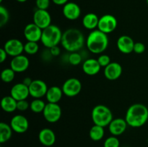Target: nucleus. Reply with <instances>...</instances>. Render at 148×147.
Returning a JSON list of instances; mask_svg holds the SVG:
<instances>
[{"label":"nucleus","mask_w":148,"mask_h":147,"mask_svg":"<svg viewBox=\"0 0 148 147\" xmlns=\"http://www.w3.org/2000/svg\"><path fill=\"white\" fill-rule=\"evenodd\" d=\"M124 119L130 127L143 126L148 120V108L143 104H134L128 108Z\"/></svg>","instance_id":"f257e3e1"},{"label":"nucleus","mask_w":148,"mask_h":147,"mask_svg":"<svg viewBox=\"0 0 148 147\" xmlns=\"http://www.w3.org/2000/svg\"><path fill=\"white\" fill-rule=\"evenodd\" d=\"M61 44L69 53L77 52L84 46L85 37L82 32L77 29H68L62 35Z\"/></svg>","instance_id":"f03ea898"},{"label":"nucleus","mask_w":148,"mask_h":147,"mask_svg":"<svg viewBox=\"0 0 148 147\" xmlns=\"http://www.w3.org/2000/svg\"><path fill=\"white\" fill-rule=\"evenodd\" d=\"M107 34L97 30H92L87 37V48L90 52L94 54H100L105 51L108 46Z\"/></svg>","instance_id":"7ed1b4c3"},{"label":"nucleus","mask_w":148,"mask_h":147,"mask_svg":"<svg viewBox=\"0 0 148 147\" xmlns=\"http://www.w3.org/2000/svg\"><path fill=\"white\" fill-rule=\"evenodd\" d=\"M62 35L63 33L58 26L51 24L43 30L40 41L45 47L51 48L61 43Z\"/></svg>","instance_id":"20e7f679"},{"label":"nucleus","mask_w":148,"mask_h":147,"mask_svg":"<svg viewBox=\"0 0 148 147\" xmlns=\"http://www.w3.org/2000/svg\"><path fill=\"white\" fill-rule=\"evenodd\" d=\"M91 117L94 125H100L103 128L108 126L110 122L114 119L110 108L103 105H96L92 109Z\"/></svg>","instance_id":"39448f33"},{"label":"nucleus","mask_w":148,"mask_h":147,"mask_svg":"<svg viewBox=\"0 0 148 147\" xmlns=\"http://www.w3.org/2000/svg\"><path fill=\"white\" fill-rule=\"evenodd\" d=\"M45 120L51 123L58 122L62 117V108L58 103H46L43 111Z\"/></svg>","instance_id":"423d86ee"},{"label":"nucleus","mask_w":148,"mask_h":147,"mask_svg":"<svg viewBox=\"0 0 148 147\" xmlns=\"http://www.w3.org/2000/svg\"><path fill=\"white\" fill-rule=\"evenodd\" d=\"M62 89L64 95L69 97H73L80 93L82 83L77 78H69L64 82Z\"/></svg>","instance_id":"0eeeda50"},{"label":"nucleus","mask_w":148,"mask_h":147,"mask_svg":"<svg viewBox=\"0 0 148 147\" xmlns=\"http://www.w3.org/2000/svg\"><path fill=\"white\" fill-rule=\"evenodd\" d=\"M118 22L116 18L111 14H104L99 18L98 29L108 35L116 29Z\"/></svg>","instance_id":"6e6552de"},{"label":"nucleus","mask_w":148,"mask_h":147,"mask_svg":"<svg viewBox=\"0 0 148 147\" xmlns=\"http://www.w3.org/2000/svg\"><path fill=\"white\" fill-rule=\"evenodd\" d=\"M48 89L49 88L46 82L40 79H35L29 86L30 96L34 99H41L46 96Z\"/></svg>","instance_id":"1a4fd4ad"},{"label":"nucleus","mask_w":148,"mask_h":147,"mask_svg":"<svg viewBox=\"0 0 148 147\" xmlns=\"http://www.w3.org/2000/svg\"><path fill=\"white\" fill-rule=\"evenodd\" d=\"M33 23L42 30L51 24V17L47 10L37 9L33 14Z\"/></svg>","instance_id":"9d476101"},{"label":"nucleus","mask_w":148,"mask_h":147,"mask_svg":"<svg viewBox=\"0 0 148 147\" xmlns=\"http://www.w3.org/2000/svg\"><path fill=\"white\" fill-rule=\"evenodd\" d=\"M3 48L5 50L8 56L15 57L21 55L24 51V45L18 39L12 38L8 40L4 43Z\"/></svg>","instance_id":"9b49d317"},{"label":"nucleus","mask_w":148,"mask_h":147,"mask_svg":"<svg viewBox=\"0 0 148 147\" xmlns=\"http://www.w3.org/2000/svg\"><path fill=\"white\" fill-rule=\"evenodd\" d=\"M10 125L13 131L17 133H23L29 128L28 120L22 115H16L12 117Z\"/></svg>","instance_id":"f8f14e48"},{"label":"nucleus","mask_w":148,"mask_h":147,"mask_svg":"<svg viewBox=\"0 0 148 147\" xmlns=\"http://www.w3.org/2000/svg\"><path fill=\"white\" fill-rule=\"evenodd\" d=\"M42 32H43V30L33 22L27 24L25 26V27L24 28V31H23V34L27 41L37 42L38 43L41 39Z\"/></svg>","instance_id":"ddd939ff"},{"label":"nucleus","mask_w":148,"mask_h":147,"mask_svg":"<svg viewBox=\"0 0 148 147\" xmlns=\"http://www.w3.org/2000/svg\"><path fill=\"white\" fill-rule=\"evenodd\" d=\"M30 65V61L27 56L21 54L12 57L10 61V68L16 73H21L27 70Z\"/></svg>","instance_id":"4468645a"},{"label":"nucleus","mask_w":148,"mask_h":147,"mask_svg":"<svg viewBox=\"0 0 148 147\" xmlns=\"http://www.w3.org/2000/svg\"><path fill=\"white\" fill-rule=\"evenodd\" d=\"M10 95L17 101L26 99L30 95L29 87L23 82L16 84L12 87Z\"/></svg>","instance_id":"2eb2a0df"},{"label":"nucleus","mask_w":148,"mask_h":147,"mask_svg":"<svg viewBox=\"0 0 148 147\" xmlns=\"http://www.w3.org/2000/svg\"><path fill=\"white\" fill-rule=\"evenodd\" d=\"M122 66L117 62H111L109 65L104 68V75L110 81L118 79L122 74Z\"/></svg>","instance_id":"dca6fc26"},{"label":"nucleus","mask_w":148,"mask_h":147,"mask_svg":"<svg viewBox=\"0 0 148 147\" xmlns=\"http://www.w3.org/2000/svg\"><path fill=\"white\" fill-rule=\"evenodd\" d=\"M134 41L128 35H121L117 40V48L119 50L124 54H129L134 51Z\"/></svg>","instance_id":"f3484780"},{"label":"nucleus","mask_w":148,"mask_h":147,"mask_svg":"<svg viewBox=\"0 0 148 147\" xmlns=\"http://www.w3.org/2000/svg\"><path fill=\"white\" fill-rule=\"evenodd\" d=\"M127 125L128 124L125 119L119 118H115V119H113L112 121L110 122L108 125V130L112 135L118 136L125 132Z\"/></svg>","instance_id":"a211bd4d"},{"label":"nucleus","mask_w":148,"mask_h":147,"mask_svg":"<svg viewBox=\"0 0 148 147\" xmlns=\"http://www.w3.org/2000/svg\"><path fill=\"white\" fill-rule=\"evenodd\" d=\"M63 14L69 20H75L81 14V9L77 4L75 2H67L64 5Z\"/></svg>","instance_id":"6ab92c4d"},{"label":"nucleus","mask_w":148,"mask_h":147,"mask_svg":"<svg viewBox=\"0 0 148 147\" xmlns=\"http://www.w3.org/2000/svg\"><path fill=\"white\" fill-rule=\"evenodd\" d=\"M38 140L42 145L45 146H51L56 141V135L50 128H43L39 132Z\"/></svg>","instance_id":"aec40b11"},{"label":"nucleus","mask_w":148,"mask_h":147,"mask_svg":"<svg viewBox=\"0 0 148 147\" xmlns=\"http://www.w3.org/2000/svg\"><path fill=\"white\" fill-rule=\"evenodd\" d=\"M101 66L98 60L95 59H88L82 63V70L84 73L89 76H94L100 72Z\"/></svg>","instance_id":"412c9836"},{"label":"nucleus","mask_w":148,"mask_h":147,"mask_svg":"<svg viewBox=\"0 0 148 147\" xmlns=\"http://www.w3.org/2000/svg\"><path fill=\"white\" fill-rule=\"evenodd\" d=\"M64 93L62 88L57 86H53L49 88L46 95L48 102L50 103H58L62 99Z\"/></svg>","instance_id":"4be33fe9"},{"label":"nucleus","mask_w":148,"mask_h":147,"mask_svg":"<svg viewBox=\"0 0 148 147\" xmlns=\"http://www.w3.org/2000/svg\"><path fill=\"white\" fill-rule=\"evenodd\" d=\"M99 17L94 13L86 14L82 18V24L84 27L90 30H94L98 27Z\"/></svg>","instance_id":"5701e85b"},{"label":"nucleus","mask_w":148,"mask_h":147,"mask_svg":"<svg viewBox=\"0 0 148 147\" xmlns=\"http://www.w3.org/2000/svg\"><path fill=\"white\" fill-rule=\"evenodd\" d=\"M17 101L11 95L5 96L1 99V109L6 112H13L17 110Z\"/></svg>","instance_id":"b1692460"},{"label":"nucleus","mask_w":148,"mask_h":147,"mask_svg":"<svg viewBox=\"0 0 148 147\" xmlns=\"http://www.w3.org/2000/svg\"><path fill=\"white\" fill-rule=\"evenodd\" d=\"M12 131L10 125L1 122L0 123V143L4 144L8 141L12 135Z\"/></svg>","instance_id":"393cba45"},{"label":"nucleus","mask_w":148,"mask_h":147,"mask_svg":"<svg viewBox=\"0 0 148 147\" xmlns=\"http://www.w3.org/2000/svg\"><path fill=\"white\" fill-rule=\"evenodd\" d=\"M105 135V131L104 128L100 125H94L93 126L91 127L89 132L90 138L91 140L94 141H99L104 137Z\"/></svg>","instance_id":"a878e982"},{"label":"nucleus","mask_w":148,"mask_h":147,"mask_svg":"<svg viewBox=\"0 0 148 147\" xmlns=\"http://www.w3.org/2000/svg\"><path fill=\"white\" fill-rule=\"evenodd\" d=\"M46 104L41 99H34L30 104V108L35 113L43 112Z\"/></svg>","instance_id":"bb28decb"},{"label":"nucleus","mask_w":148,"mask_h":147,"mask_svg":"<svg viewBox=\"0 0 148 147\" xmlns=\"http://www.w3.org/2000/svg\"><path fill=\"white\" fill-rule=\"evenodd\" d=\"M15 73L14 70L11 68H6L1 71V79L5 83H10L12 82L15 76Z\"/></svg>","instance_id":"cd10ccee"},{"label":"nucleus","mask_w":148,"mask_h":147,"mask_svg":"<svg viewBox=\"0 0 148 147\" xmlns=\"http://www.w3.org/2000/svg\"><path fill=\"white\" fill-rule=\"evenodd\" d=\"M39 50V46L37 42L27 41L24 44V51L28 55H34L38 53Z\"/></svg>","instance_id":"c85d7f7f"},{"label":"nucleus","mask_w":148,"mask_h":147,"mask_svg":"<svg viewBox=\"0 0 148 147\" xmlns=\"http://www.w3.org/2000/svg\"><path fill=\"white\" fill-rule=\"evenodd\" d=\"M10 14L8 10L3 6H0V27H2L9 21Z\"/></svg>","instance_id":"c756f323"},{"label":"nucleus","mask_w":148,"mask_h":147,"mask_svg":"<svg viewBox=\"0 0 148 147\" xmlns=\"http://www.w3.org/2000/svg\"><path fill=\"white\" fill-rule=\"evenodd\" d=\"M120 142L116 136L111 135L105 140L103 147H119Z\"/></svg>","instance_id":"7c9ffc66"},{"label":"nucleus","mask_w":148,"mask_h":147,"mask_svg":"<svg viewBox=\"0 0 148 147\" xmlns=\"http://www.w3.org/2000/svg\"><path fill=\"white\" fill-rule=\"evenodd\" d=\"M82 56L78 52H72L69 56V62L73 66H77L82 62Z\"/></svg>","instance_id":"2f4dec72"},{"label":"nucleus","mask_w":148,"mask_h":147,"mask_svg":"<svg viewBox=\"0 0 148 147\" xmlns=\"http://www.w3.org/2000/svg\"><path fill=\"white\" fill-rule=\"evenodd\" d=\"M98 63H99L100 66L101 67L106 68L108 65H109L111 63V58L106 54H102L100 56H98V58L97 59Z\"/></svg>","instance_id":"473e14b6"},{"label":"nucleus","mask_w":148,"mask_h":147,"mask_svg":"<svg viewBox=\"0 0 148 147\" xmlns=\"http://www.w3.org/2000/svg\"><path fill=\"white\" fill-rule=\"evenodd\" d=\"M36 4L38 10H47L50 5V0H36Z\"/></svg>","instance_id":"72a5a7b5"},{"label":"nucleus","mask_w":148,"mask_h":147,"mask_svg":"<svg viewBox=\"0 0 148 147\" xmlns=\"http://www.w3.org/2000/svg\"><path fill=\"white\" fill-rule=\"evenodd\" d=\"M30 108V104L26 99L17 101V110L20 111H25Z\"/></svg>","instance_id":"f704fd0d"},{"label":"nucleus","mask_w":148,"mask_h":147,"mask_svg":"<svg viewBox=\"0 0 148 147\" xmlns=\"http://www.w3.org/2000/svg\"><path fill=\"white\" fill-rule=\"evenodd\" d=\"M145 50V46L144 43H141V42H137L134 43V52L137 53V54H141V53H144Z\"/></svg>","instance_id":"c9c22d12"},{"label":"nucleus","mask_w":148,"mask_h":147,"mask_svg":"<svg viewBox=\"0 0 148 147\" xmlns=\"http://www.w3.org/2000/svg\"><path fill=\"white\" fill-rule=\"evenodd\" d=\"M7 56H8V54L5 51V50L3 48H0V62L3 63V62L7 60Z\"/></svg>","instance_id":"e433bc0d"},{"label":"nucleus","mask_w":148,"mask_h":147,"mask_svg":"<svg viewBox=\"0 0 148 147\" xmlns=\"http://www.w3.org/2000/svg\"><path fill=\"white\" fill-rule=\"evenodd\" d=\"M50 49V53L51 56H57L60 54V48L57 46H54V47L51 48Z\"/></svg>","instance_id":"4c0bfd02"},{"label":"nucleus","mask_w":148,"mask_h":147,"mask_svg":"<svg viewBox=\"0 0 148 147\" xmlns=\"http://www.w3.org/2000/svg\"><path fill=\"white\" fill-rule=\"evenodd\" d=\"M52 1L56 5H64L68 2V0H52Z\"/></svg>","instance_id":"58836bf2"},{"label":"nucleus","mask_w":148,"mask_h":147,"mask_svg":"<svg viewBox=\"0 0 148 147\" xmlns=\"http://www.w3.org/2000/svg\"><path fill=\"white\" fill-rule=\"evenodd\" d=\"M32 82H33V80H32V79H30V78L26 77V78H25L24 79H23V83L25 84V85H27V86L29 87V86H30V85L31 84Z\"/></svg>","instance_id":"ea45409f"},{"label":"nucleus","mask_w":148,"mask_h":147,"mask_svg":"<svg viewBox=\"0 0 148 147\" xmlns=\"http://www.w3.org/2000/svg\"><path fill=\"white\" fill-rule=\"evenodd\" d=\"M17 1H19V2L20 3H23V2H25V1H27V0H17Z\"/></svg>","instance_id":"a19ab883"},{"label":"nucleus","mask_w":148,"mask_h":147,"mask_svg":"<svg viewBox=\"0 0 148 147\" xmlns=\"http://www.w3.org/2000/svg\"><path fill=\"white\" fill-rule=\"evenodd\" d=\"M2 1L3 0H0V2H2Z\"/></svg>","instance_id":"79ce46f5"},{"label":"nucleus","mask_w":148,"mask_h":147,"mask_svg":"<svg viewBox=\"0 0 148 147\" xmlns=\"http://www.w3.org/2000/svg\"><path fill=\"white\" fill-rule=\"evenodd\" d=\"M147 5H148V0H147Z\"/></svg>","instance_id":"37998d69"}]
</instances>
